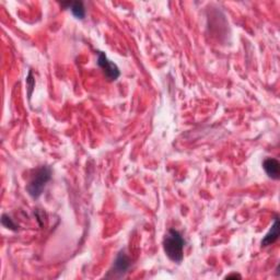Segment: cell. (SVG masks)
I'll list each match as a JSON object with an SVG mask.
<instances>
[{
	"label": "cell",
	"instance_id": "6da1fadb",
	"mask_svg": "<svg viewBox=\"0 0 280 280\" xmlns=\"http://www.w3.org/2000/svg\"><path fill=\"white\" fill-rule=\"evenodd\" d=\"M185 241L178 230L170 229L163 240V250L165 255L174 263H180L184 257Z\"/></svg>",
	"mask_w": 280,
	"mask_h": 280
},
{
	"label": "cell",
	"instance_id": "7a4b0ae2",
	"mask_svg": "<svg viewBox=\"0 0 280 280\" xmlns=\"http://www.w3.org/2000/svg\"><path fill=\"white\" fill-rule=\"evenodd\" d=\"M52 179V170L49 166H40L35 171L32 179L26 186V191L33 198H39L44 191L46 184Z\"/></svg>",
	"mask_w": 280,
	"mask_h": 280
},
{
	"label": "cell",
	"instance_id": "3957f363",
	"mask_svg": "<svg viewBox=\"0 0 280 280\" xmlns=\"http://www.w3.org/2000/svg\"><path fill=\"white\" fill-rule=\"evenodd\" d=\"M98 65L100 66V68L104 71L105 77L111 81H115L117 78H119L120 72L119 67H117L114 62H112L111 60H107V57L104 53L100 52L99 53V57H98Z\"/></svg>",
	"mask_w": 280,
	"mask_h": 280
},
{
	"label": "cell",
	"instance_id": "277c9868",
	"mask_svg": "<svg viewBox=\"0 0 280 280\" xmlns=\"http://www.w3.org/2000/svg\"><path fill=\"white\" fill-rule=\"evenodd\" d=\"M129 267H130V260L128 259V256L125 254V252L121 251L120 254L117 255L114 261V265H113V268L110 270L108 275L113 274L112 276H110L112 278H120L127 273Z\"/></svg>",
	"mask_w": 280,
	"mask_h": 280
},
{
	"label": "cell",
	"instance_id": "5b68a950",
	"mask_svg": "<svg viewBox=\"0 0 280 280\" xmlns=\"http://www.w3.org/2000/svg\"><path fill=\"white\" fill-rule=\"evenodd\" d=\"M263 168L270 179L279 180L280 178V163L277 159L268 158L263 162Z\"/></svg>",
	"mask_w": 280,
	"mask_h": 280
},
{
	"label": "cell",
	"instance_id": "8992f818",
	"mask_svg": "<svg viewBox=\"0 0 280 280\" xmlns=\"http://www.w3.org/2000/svg\"><path fill=\"white\" fill-rule=\"evenodd\" d=\"M278 238H279V221L278 217H276L272 225V229L269 230V232L266 234V237L261 240V246H268L274 244V243L278 240Z\"/></svg>",
	"mask_w": 280,
	"mask_h": 280
},
{
	"label": "cell",
	"instance_id": "52a82bcc",
	"mask_svg": "<svg viewBox=\"0 0 280 280\" xmlns=\"http://www.w3.org/2000/svg\"><path fill=\"white\" fill-rule=\"evenodd\" d=\"M61 6L66 9H70L72 15H74L77 19L82 20L85 17V9L83 3L81 1H75V2H62Z\"/></svg>",
	"mask_w": 280,
	"mask_h": 280
},
{
	"label": "cell",
	"instance_id": "ba28073f",
	"mask_svg": "<svg viewBox=\"0 0 280 280\" xmlns=\"http://www.w3.org/2000/svg\"><path fill=\"white\" fill-rule=\"evenodd\" d=\"M1 222H2V225H3L4 228L13 230V231H17V230H18V225L15 222H13L12 219L8 215H3L2 216Z\"/></svg>",
	"mask_w": 280,
	"mask_h": 280
},
{
	"label": "cell",
	"instance_id": "9c48e42d",
	"mask_svg": "<svg viewBox=\"0 0 280 280\" xmlns=\"http://www.w3.org/2000/svg\"><path fill=\"white\" fill-rule=\"evenodd\" d=\"M227 279H230V278H239V279H241V275H239V274H231V275H228L227 277H225Z\"/></svg>",
	"mask_w": 280,
	"mask_h": 280
}]
</instances>
